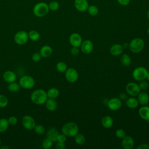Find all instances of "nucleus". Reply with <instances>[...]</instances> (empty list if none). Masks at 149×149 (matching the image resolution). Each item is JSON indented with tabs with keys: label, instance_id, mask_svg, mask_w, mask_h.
Instances as JSON below:
<instances>
[{
	"label": "nucleus",
	"instance_id": "1",
	"mask_svg": "<svg viewBox=\"0 0 149 149\" xmlns=\"http://www.w3.org/2000/svg\"><path fill=\"white\" fill-rule=\"evenodd\" d=\"M47 99L48 96L47 92L41 88L35 90L32 92L30 95L31 101L37 105H42L45 104Z\"/></svg>",
	"mask_w": 149,
	"mask_h": 149
},
{
	"label": "nucleus",
	"instance_id": "2",
	"mask_svg": "<svg viewBox=\"0 0 149 149\" xmlns=\"http://www.w3.org/2000/svg\"><path fill=\"white\" fill-rule=\"evenodd\" d=\"M79 127L77 125L72 122L65 123L62 127V133L66 137H74L79 133Z\"/></svg>",
	"mask_w": 149,
	"mask_h": 149
},
{
	"label": "nucleus",
	"instance_id": "3",
	"mask_svg": "<svg viewBox=\"0 0 149 149\" xmlns=\"http://www.w3.org/2000/svg\"><path fill=\"white\" fill-rule=\"evenodd\" d=\"M49 11L48 5L44 2L37 3L33 8V14L38 17H42L46 16Z\"/></svg>",
	"mask_w": 149,
	"mask_h": 149
},
{
	"label": "nucleus",
	"instance_id": "4",
	"mask_svg": "<svg viewBox=\"0 0 149 149\" xmlns=\"http://www.w3.org/2000/svg\"><path fill=\"white\" fill-rule=\"evenodd\" d=\"M144 47V40L139 37L133 38L129 44L130 51L134 54L140 52Z\"/></svg>",
	"mask_w": 149,
	"mask_h": 149
},
{
	"label": "nucleus",
	"instance_id": "5",
	"mask_svg": "<svg viewBox=\"0 0 149 149\" xmlns=\"http://www.w3.org/2000/svg\"><path fill=\"white\" fill-rule=\"evenodd\" d=\"M148 70L144 67L139 66L135 68L132 72L133 79L138 81H140L146 79Z\"/></svg>",
	"mask_w": 149,
	"mask_h": 149
},
{
	"label": "nucleus",
	"instance_id": "6",
	"mask_svg": "<svg viewBox=\"0 0 149 149\" xmlns=\"http://www.w3.org/2000/svg\"><path fill=\"white\" fill-rule=\"evenodd\" d=\"M19 84L21 87L24 89H30L34 86L35 80L31 76L24 75L20 79Z\"/></svg>",
	"mask_w": 149,
	"mask_h": 149
},
{
	"label": "nucleus",
	"instance_id": "7",
	"mask_svg": "<svg viewBox=\"0 0 149 149\" xmlns=\"http://www.w3.org/2000/svg\"><path fill=\"white\" fill-rule=\"evenodd\" d=\"M28 33L24 30L17 31L14 36V41L18 45L25 44L29 40Z\"/></svg>",
	"mask_w": 149,
	"mask_h": 149
},
{
	"label": "nucleus",
	"instance_id": "8",
	"mask_svg": "<svg viewBox=\"0 0 149 149\" xmlns=\"http://www.w3.org/2000/svg\"><path fill=\"white\" fill-rule=\"evenodd\" d=\"M126 93L132 97L137 96L141 91L139 84L134 82H129L126 86Z\"/></svg>",
	"mask_w": 149,
	"mask_h": 149
},
{
	"label": "nucleus",
	"instance_id": "9",
	"mask_svg": "<svg viewBox=\"0 0 149 149\" xmlns=\"http://www.w3.org/2000/svg\"><path fill=\"white\" fill-rule=\"evenodd\" d=\"M22 126L27 130H31L34 129L36 126V121L30 115H24L22 118Z\"/></svg>",
	"mask_w": 149,
	"mask_h": 149
},
{
	"label": "nucleus",
	"instance_id": "10",
	"mask_svg": "<svg viewBox=\"0 0 149 149\" xmlns=\"http://www.w3.org/2000/svg\"><path fill=\"white\" fill-rule=\"evenodd\" d=\"M66 79L70 83L76 82L79 77V73L77 71L73 68H69L66 69L65 72Z\"/></svg>",
	"mask_w": 149,
	"mask_h": 149
},
{
	"label": "nucleus",
	"instance_id": "11",
	"mask_svg": "<svg viewBox=\"0 0 149 149\" xmlns=\"http://www.w3.org/2000/svg\"><path fill=\"white\" fill-rule=\"evenodd\" d=\"M122 103V100L117 97H113L109 99L107 102V106L111 111H116L120 108Z\"/></svg>",
	"mask_w": 149,
	"mask_h": 149
},
{
	"label": "nucleus",
	"instance_id": "12",
	"mask_svg": "<svg viewBox=\"0 0 149 149\" xmlns=\"http://www.w3.org/2000/svg\"><path fill=\"white\" fill-rule=\"evenodd\" d=\"M69 40L70 45L72 47H75L78 48L80 47L83 42L81 36L79 33H73L71 34L70 36H69Z\"/></svg>",
	"mask_w": 149,
	"mask_h": 149
},
{
	"label": "nucleus",
	"instance_id": "13",
	"mask_svg": "<svg viewBox=\"0 0 149 149\" xmlns=\"http://www.w3.org/2000/svg\"><path fill=\"white\" fill-rule=\"evenodd\" d=\"M74 6L79 12H84L87 10L89 4L87 0H74Z\"/></svg>",
	"mask_w": 149,
	"mask_h": 149
},
{
	"label": "nucleus",
	"instance_id": "14",
	"mask_svg": "<svg viewBox=\"0 0 149 149\" xmlns=\"http://www.w3.org/2000/svg\"><path fill=\"white\" fill-rule=\"evenodd\" d=\"M81 52L84 54H89L93 50V43L90 40H86L82 42L81 45Z\"/></svg>",
	"mask_w": 149,
	"mask_h": 149
},
{
	"label": "nucleus",
	"instance_id": "15",
	"mask_svg": "<svg viewBox=\"0 0 149 149\" xmlns=\"http://www.w3.org/2000/svg\"><path fill=\"white\" fill-rule=\"evenodd\" d=\"M134 144V139L130 136H126L123 137L121 141L122 147L124 149H131Z\"/></svg>",
	"mask_w": 149,
	"mask_h": 149
},
{
	"label": "nucleus",
	"instance_id": "16",
	"mask_svg": "<svg viewBox=\"0 0 149 149\" xmlns=\"http://www.w3.org/2000/svg\"><path fill=\"white\" fill-rule=\"evenodd\" d=\"M123 49L124 48L122 45L120 44H115L111 47L109 49V52L112 55L117 56L119 55H121L123 54Z\"/></svg>",
	"mask_w": 149,
	"mask_h": 149
},
{
	"label": "nucleus",
	"instance_id": "17",
	"mask_svg": "<svg viewBox=\"0 0 149 149\" xmlns=\"http://www.w3.org/2000/svg\"><path fill=\"white\" fill-rule=\"evenodd\" d=\"M139 114L141 119L149 122V106L143 105L139 109Z\"/></svg>",
	"mask_w": 149,
	"mask_h": 149
},
{
	"label": "nucleus",
	"instance_id": "18",
	"mask_svg": "<svg viewBox=\"0 0 149 149\" xmlns=\"http://www.w3.org/2000/svg\"><path fill=\"white\" fill-rule=\"evenodd\" d=\"M40 54L41 55V57L43 58H48L51 56L53 52L52 48L51 47L48 45H43L40 49Z\"/></svg>",
	"mask_w": 149,
	"mask_h": 149
},
{
	"label": "nucleus",
	"instance_id": "19",
	"mask_svg": "<svg viewBox=\"0 0 149 149\" xmlns=\"http://www.w3.org/2000/svg\"><path fill=\"white\" fill-rule=\"evenodd\" d=\"M137 96V100L139 104L141 105H146L149 102V95L144 91H140Z\"/></svg>",
	"mask_w": 149,
	"mask_h": 149
},
{
	"label": "nucleus",
	"instance_id": "20",
	"mask_svg": "<svg viewBox=\"0 0 149 149\" xmlns=\"http://www.w3.org/2000/svg\"><path fill=\"white\" fill-rule=\"evenodd\" d=\"M3 79L9 83L15 81L16 79V74L12 70H6L3 74Z\"/></svg>",
	"mask_w": 149,
	"mask_h": 149
},
{
	"label": "nucleus",
	"instance_id": "21",
	"mask_svg": "<svg viewBox=\"0 0 149 149\" xmlns=\"http://www.w3.org/2000/svg\"><path fill=\"white\" fill-rule=\"evenodd\" d=\"M125 104H126V105L130 109L136 108L139 104L137 98H135L134 97H131L127 98L126 100Z\"/></svg>",
	"mask_w": 149,
	"mask_h": 149
},
{
	"label": "nucleus",
	"instance_id": "22",
	"mask_svg": "<svg viewBox=\"0 0 149 149\" xmlns=\"http://www.w3.org/2000/svg\"><path fill=\"white\" fill-rule=\"evenodd\" d=\"M58 130L55 127H51L48 129L47 132V137L51 139L53 142H55L57 140V137L59 134Z\"/></svg>",
	"mask_w": 149,
	"mask_h": 149
},
{
	"label": "nucleus",
	"instance_id": "23",
	"mask_svg": "<svg viewBox=\"0 0 149 149\" xmlns=\"http://www.w3.org/2000/svg\"><path fill=\"white\" fill-rule=\"evenodd\" d=\"M101 124L104 128L109 129L112 126L113 124V120L111 116L107 115L102 118Z\"/></svg>",
	"mask_w": 149,
	"mask_h": 149
},
{
	"label": "nucleus",
	"instance_id": "24",
	"mask_svg": "<svg viewBox=\"0 0 149 149\" xmlns=\"http://www.w3.org/2000/svg\"><path fill=\"white\" fill-rule=\"evenodd\" d=\"M45 104L46 108L51 112L54 111L55 110H56L57 108V103L55 99L48 98L46 102H45Z\"/></svg>",
	"mask_w": 149,
	"mask_h": 149
},
{
	"label": "nucleus",
	"instance_id": "25",
	"mask_svg": "<svg viewBox=\"0 0 149 149\" xmlns=\"http://www.w3.org/2000/svg\"><path fill=\"white\" fill-rule=\"evenodd\" d=\"M47 94L48 98L55 99L59 95V90L55 87H51L47 91Z\"/></svg>",
	"mask_w": 149,
	"mask_h": 149
},
{
	"label": "nucleus",
	"instance_id": "26",
	"mask_svg": "<svg viewBox=\"0 0 149 149\" xmlns=\"http://www.w3.org/2000/svg\"><path fill=\"white\" fill-rule=\"evenodd\" d=\"M120 61L123 66H129L131 63V58L127 54H122L121 55Z\"/></svg>",
	"mask_w": 149,
	"mask_h": 149
},
{
	"label": "nucleus",
	"instance_id": "27",
	"mask_svg": "<svg viewBox=\"0 0 149 149\" xmlns=\"http://www.w3.org/2000/svg\"><path fill=\"white\" fill-rule=\"evenodd\" d=\"M74 141L76 144L79 146H81L84 144L86 142V138L85 136L81 134L78 133L75 136H74Z\"/></svg>",
	"mask_w": 149,
	"mask_h": 149
},
{
	"label": "nucleus",
	"instance_id": "28",
	"mask_svg": "<svg viewBox=\"0 0 149 149\" xmlns=\"http://www.w3.org/2000/svg\"><path fill=\"white\" fill-rule=\"evenodd\" d=\"M28 35H29V38L33 41H36L38 40L40 38V34L39 33L38 31L35 30H32L30 31L28 33Z\"/></svg>",
	"mask_w": 149,
	"mask_h": 149
},
{
	"label": "nucleus",
	"instance_id": "29",
	"mask_svg": "<svg viewBox=\"0 0 149 149\" xmlns=\"http://www.w3.org/2000/svg\"><path fill=\"white\" fill-rule=\"evenodd\" d=\"M9 123L5 118L0 119V133L5 132L8 128Z\"/></svg>",
	"mask_w": 149,
	"mask_h": 149
},
{
	"label": "nucleus",
	"instance_id": "30",
	"mask_svg": "<svg viewBox=\"0 0 149 149\" xmlns=\"http://www.w3.org/2000/svg\"><path fill=\"white\" fill-rule=\"evenodd\" d=\"M87 10L88 11V14L92 16H95L97 15L99 12V9L98 7L94 5H89Z\"/></svg>",
	"mask_w": 149,
	"mask_h": 149
},
{
	"label": "nucleus",
	"instance_id": "31",
	"mask_svg": "<svg viewBox=\"0 0 149 149\" xmlns=\"http://www.w3.org/2000/svg\"><path fill=\"white\" fill-rule=\"evenodd\" d=\"M20 86L19 84H18L15 81L10 83L9 84V85L8 86V90L12 93H15V92L18 91L20 90Z\"/></svg>",
	"mask_w": 149,
	"mask_h": 149
},
{
	"label": "nucleus",
	"instance_id": "32",
	"mask_svg": "<svg viewBox=\"0 0 149 149\" xmlns=\"http://www.w3.org/2000/svg\"><path fill=\"white\" fill-rule=\"evenodd\" d=\"M56 70L60 73H64L68 69V66L66 63L64 62H59L56 65Z\"/></svg>",
	"mask_w": 149,
	"mask_h": 149
},
{
	"label": "nucleus",
	"instance_id": "33",
	"mask_svg": "<svg viewBox=\"0 0 149 149\" xmlns=\"http://www.w3.org/2000/svg\"><path fill=\"white\" fill-rule=\"evenodd\" d=\"M34 130L35 133L39 135L44 134L45 132V129L44 126L40 124L36 125V126L34 128Z\"/></svg>",
	"mask_w": 149,
	"mask_h": 149
},
{
	"label": "nucleus",
	"instance_id": "34",
	"mask_svg": "<svg viewBox=\"0 0 149 149\" xmlns=\"http://www.w3.org/2000/svg\"><path fill=\"white\" fill-rule=\"evenodd\" d=\"M53 145V141L48 137L44 139L42 142V147L45 149H49Z\"/></svg>",
	"mask_w": 149,
	"mask_h": 149
},
{
	"label": "nucleus",
	"instance_id": "35",
	"mask_svg": "<svg viewBox=\"0 0 149 149\" xmlns=\"http://www.w3.org/2000/svg\"><path fill=\"white\" fill-rule=\"evenodd\" d=\"M48 5L49 10L52 11L57 10L59 8V3L56 1H52Z\"/></svg>",
	"mask_w": 149,
	"mask_h": 149
},
{
	"label": "nucleus",
	"instance_id": "36",
	"mask_svg": "<svg viewBox=\"0 0 149 149\" xmlns=\"http://www.w3.org/2000/svg\"><path fill=\"white\" fill-rule=\"evenodd\" d=\"M8 98L3 94H0V108H5L8 105Z\"/></svg>",
	"mask_w": 149,
	"mask_h": 149
},
{
	"label": "nucleus",
	"instance_id": "37",
	"mask_svg": "<svg viewBox=\"0 0 149 149\" xmlns=\"http://www.w3.org/2000/svg\"><path fill=\"white\" fill-rule=\"evenodd\" d=\"M115 136L117 138L122 139L126 136V134L123 129H118L115 132Z\"/></svg>",
	"mask_w": 149,
	"mask_h": 149
},
{
	"label": "nucleus",
	"instance_id": "38",
	"mask_svg": "<svg viewBox=\"0 0 149 149\" xmlns=\"http://www.w3.org/2000/svg\"><path fill=\"white\" fill-rule=\"evenodd\" d=\"M139 86L140 87V88L141 90H146L148 88V83L147 81H145L144 80H142V81H140L139 84Z\"/></svg>",
	"mask_w": 149,
	"mask_h": 149
},
{
	"label": "nucleus",
	"instance_id": "39",
	"mask_svg": "<svg viewBox=\"0 0 149 149\" xmlns=\"http://www.w3.org/2000/svg\"><path fill=\"white\" fill-rule=\"evenodd\" d=\"M32 60L35 62H39L41 59V55L40 52H34L31 56Z\"/></svg>",
	"mask_w": 149,
	"mask_h": 149
},
{
	"label": "nucleus",
	"instance_id": "40",
	"mask_svg": "<svg viewBox=\"0 0 149 149\" xmlns=\"http://www.w3.org/2000/svg\"><path fill=\"white\" fill-rule=\"evenodd\" d=\"M8 122H9V125H10L12 126H14L17 123V119L16 117H15L14 116H10L8 118Z\"/></svg>",
	"mask_w": 149,
	"mask_h": 149
},
{
	"label": "nucleus",
	"instance_id": "41",
	"mask_svg": "<svg viewBox=\"0 0 149 149\" xmlns=\"http://www.w3.org/2000/svg\"><path fill=\"white\" fill-rule=\"evenodd\" d=\"M66 136L65 134H63V133L58 134L56 141L65 143L66 141Z\"/></svg>",
	"mask_w": 149,
	"mask_h": 149
},
{
	"label": "nucleus",
	"instance_id": "42",
	"mask_svg": "<svg viewBox=\"0 0 149 149\" xmlns=\"http://www.w3.org/2000/svg\"><path fill=\"white\" fill-rule=\"evenodd\" d=\"M70 53L72 55L76 56L79 54V49L78 47H72V48L70 49Z\"/></svg>",
	"mask_w": 149,
	"mask_h": 149
},
{
	"label": "nucleus",
	"instance_id": "43",
	"mask_svg": "<svg viewBox=\"0 0 149 149\" xmlns=\"http://www.w3.org/2000/svg\"><path fill=\"white\" fill-rule=\"evenodd\" d=\"M55 147L57 149H65V143L58 142L57 141V143L56 144Z\"/></svg>",
	"mask_w": 149,
	"mask_h": 149
},
{
	"label": "nucleus",
	"instance_id": "44",
	"mask_svg": "<svg viewBox=\"0 0 149 149\" xmlns=\"http://www.w3.org/2000/svg\"><path fill=\"white\" fill-rule=\"evenodd\" d=\"M118 2L122 6H127L129 4L130 0H117Z\"/></svg>",
	"mask_w": 149,
	"mask_h": 149
},
{
	"label": "nucleus",
	"instance_id": "45",
	"mask_svg": "<svg viewBox=\"0 0 149 149\" xmlns=\"http://www.w3.org/2000/svg\"><path fill=\"white\" fill-rule=\"evenodd\" d=\"M137 149H149V144L147 143H143L140 144L137 147Z\"/></svg>",
	"mask_w": 149,
	"mask_h": 149
},
{
	"label": "nucleus",
	"instance_id": "46",
	"mask_svg": "<svg viewBox=\"0 0 149 149\" xmlns=\"http://www.w3.org/2000/svg\"><path fill=\"white\" fill-rule=\"evenodd\" d=\"M119 98L121 100H126L127 97V94L126 93H121L119 95Z\"/></svg>",
	"mask_w": 149,
	"mask_h": 149
},
{
	"label": "nucleus",
	"instance_id": "47",
	"mask_svg": "<svg viewBox=\"0 0 149 149\" xmlns=\"http://www.w3.org/2000/svg\"><path fill=\"white\" fill-rule=\"evenodd\" d=\"M122 46H123V48H127L129 47V44L127 42H125V43H123Z\"/></svg>",
	"mask_w": 149,
	"mask_h": 149
},
{
	"label": "nucleus",
	"instance_id": "48",
	"mask_svg": "<svg viewBox=\"0 0 149 149\" xmlns=\"http://www.w3.org/2000/svg\"><path fill=\"white\" fill-rule=\"evenodd\" d=\"M0 148L1 149H3V148H6V149H8L9 148V147L7 146H2V147H0Z\"/></svg>",
	"mask_w": 149,
	"mask_h": 149
},
{
	"label": "nucleus",
	"instance_id": "49",
	"mask_svg": "<svg viewBox=\"0 0 149 149\" xmlns=\"http://www.w3.org/2000/svg\"><path fill=\"white\" fill-rule=\"evenodd\" d=\"M146 79H147L148 81H149V71H148V73H147V77Z\"/></svg>",
	"mask_w": 149,
	"mask_h": 149
},
{
	"label": "nucleus",
	"instance_id": "50",
	"mask_svg": "<svg viewBox=\"0 0 149 149\" xmlns=\"http://www.w3.org/2000/svg\"><path fill=\"white\" fill-rule=\"evenodd\" d=\"M147 17L148 20H149V10L147 11Z\"/></svg>",
	"mask_w": 149,
	"mask_h": 149
},
{
	"label": "nucleus",
	"instance_id": "51",
	"mask_svg": "<svg viewBox=\"0 0 149 149\" xmlns=\"http://www.w3.org/2000/svg\"><path fill=\"white\" fill-rule=\"evenodd\" d=\"M147 34H148V36H149V27H148V29H147Z\"/></svg>",
	"mask_w": 149,
	"mask_h": 149
},
{
	"label": "nucleus",
	"instance_id": "52",
	"mask_svg": "<svg viewBox=\"0 0 149 149\" xmlns=\"http://www.w3.org/2000/svg\"><path fill=\"white\" fill-rule=\"evenodd\" d=\"M1 146V139H0V147Z\"/></svg>",
	"mask_w": 149,
	"mask_h": 149
}]
</instances>
